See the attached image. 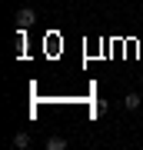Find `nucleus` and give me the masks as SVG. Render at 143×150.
Instances as JSON below:
<instances>
[{"mask_svg":"<svg viewBox=\"0 0 143 150\" xmlns=\"http://www.w3.org/2000/svg\"><path fill=\"white\" fill-rule=\"evenodd\" d=\"M33 23H37V10H33V7H20V10H17V27L30 30Z\"/></svg>","mask_w":143,"mask_h":150,"instance_id":"1","label":"nucleus"},{"mask_svg":"<svg viewBox=\"0 0 143 150\" xmlns=\"http://www.w3.org/2000/svg\"><path fill=\"white\" fill-rule=\"evenodd\" d=\"M93 113H97V117H100V113H106V100H97V103H93Z\"/></svg>","mask_w":143,"mask_h":150,"instance_id":"5","label":"nucleus"},{"mask_svg":"<svg viewBox=\"0 0 143 150\" xmlns=\"http://www.w3.org/2000/svg\"><path fill=\"white\" fill-rule=\"evenodd\" d=\"M123 103H127V110H137L143 100H140V93H127V100H123Z\"/></svg>","mask_w":143,"mask_h":150,"instance_id":"4","label":"nucleus"},{"mask_svg":"<svg viewBox=\"0 0 143 150\" xmlns=\"http://www.w3.org/2000/svg\"><path fill=\"white\" fill-rule=\"evenodd\" d=\"M63 147H67L63 137H47V150H63Z\"/></svg>","mask_w":143,"mask_h":150,"instance_id":"3","label":"nucleus"},{"mask_svg":"<svg viewBox=\"0 0 143 150\" xmlns=\"http://www.w3.org/2000/svg\"><path fill=\"white\" fill-rule=\"evenodd\" d=\"M30 144H33V140H30V134H27V130H20V134L13 137V147H17V150H27Z\"/></svg>","mask_w":143,"mask_h":150,"instance_id":"2","label":"nucleus"}]
</instances>
